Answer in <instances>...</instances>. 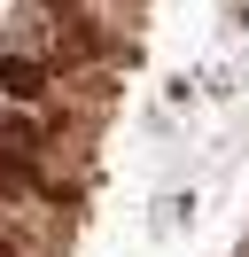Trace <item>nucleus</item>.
Returning a JSON list of instances; mask_svg holds the SVG:
<instances>
[{
    "mask_svg": "<svg viewBox=\"0 0 249 257\" xmlns=\"http://www.w3.org/2000/svg\"><path fill=\"white\" fill-rule=\"evenodd\" d=\"M93 47H101V32H93V16H62L55 47H47V70H70V63H93Z\"/></svg>",
    "mask_w": 249,
    "mask_h": 257,
    "instance_id": "nucleus-1",
    "label": "nucleus"
},
{
    "mask_svg": "<svg viewBox=\"0 0 249 257\" xmlns=\"http://www.w3.org/2000/svg\"><path fill=\"white\" fill-rule=\"evenodd\" d=\"M0 86H8V109H31V101L47 94V63H39V55H8Z\"/></svg>",
    "mask_w": 249,
    "mask_h": 257,
    "instance_id": "nucleus-2",
    "label": "nucleus"
},
{
    "mask_svg": "<svg viewBox=\"0 0 249 257\" xmlns=\"http://www.w3.org/2000/svg\"><path fill=\"white\" fill-rule=\"evenodd\" d=\"M8 156H16V164L39 156V117H31V109H8Z\"/></svg>",
    "mask_w": 249,
    "mask_h": 257,
    "instance_id": "nucleus-3",
    "label": "nucleus"
}]
</instances>
